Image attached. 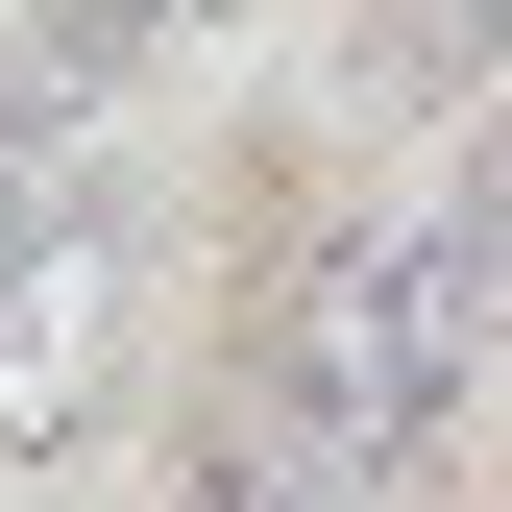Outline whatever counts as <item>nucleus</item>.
I'll use <instances>...</instances> for the list:
<instances>
[{
	"label": "nucleus",
	"mask_w": 512,
	"mask_h": 512,
	"mask_svg": "<svg viewBox=\"0 0 512 512\" xmlns=\"http://www.w3.org/2000/svg\"><path fill=\"white\" fill-rule=\"evenodd\" d=\"M488 317H512V244H488L464 196H415V220H366V244H317V269H293L244 415L317 439V464H415V439L488 391Z\"/></svg>",
	"instance_id": "f257e3e1"
},
{
	"label": "nucleus",
	"mask_w": 512,
	"mask_h": 512,
	"mask_svg": "<svg viewBox=\"0 0 512 512\" xmlns=\"http://www.w3.org/2000/svg\"><path fill=\"white\" fill-rule=\"evenodd\" d=\"M98 366H122V220H25V244H0V464L74 439Z\"/></svg>",
	"instance_id": "f03ea898"
},
{
	"label": "nucleus",
	"mask_w": 512,
	"mask_h": 512,
	"mask_svg": "<svg viewBox=\"0 0 512 512\" xmlns=\"http://www.w3.org/2000/svg\"><path fill=\"white\" fill-rule=\"evenodd\" d=\"M196 512H391V464H317V439L220 415V439H196Z\"/></svg>",
	"instance_id": "7ed1b4c3"
},
{
	"label": "nucleus",
	"mask_w": 512,
	"mask_h": 512,
	"mask_svg": "<svg viewBox=\"0 0 512 512\" xmlns=\"http://www.w3.org/2000/svg\"><path fill=\"white\" fill-rule=\"evenodd\" d=\"M366 49H391L415 98H512V0H391Z\"/></svg>",
	"instance_id": "20e7f679"
},
{
	"label": "nucleus",
	"mask_w": 512,
	"mask_h": 512,
	"mask_svg": "<svg viewBox=\"0 0 512 512\" xmlns=\"http://www.w3.org/2000/svg\"><path fill=\"white\" fill-rule=\"evenodd\" d=\"M171 25H220V0H49L25 74H122V49H171Z\"/></svg>",
	"instance_id": "39448f33"
},
{
	"label": "nucleus",
	"mask_w": 512,
	"mask_h": 512,
	"mask_svg": "<svg viewBox=\"0 0 512 512\" xmlns=\"http://www.w3.org/2000/svg\"><path fill=\"white\" fill-rule=\"evenodd\" d=\"M49 98H74V74H0V244H25V220H74V196H49Z\"/></svg>",
	"instance_id": "423d86ee"
}]
</instances>
